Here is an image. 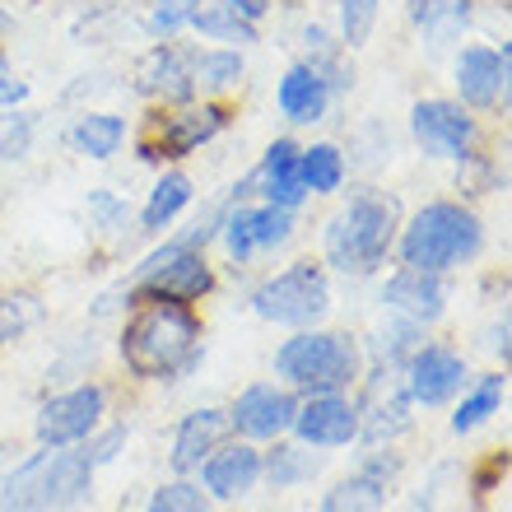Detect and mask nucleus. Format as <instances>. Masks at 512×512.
I'll return each mask as SVG.
<instances>
[{
    "label": "nucleus",
    "instance_id": "nucleus-1",
    "mask_svg": "<svg viewBox=\"0 0 512 512\" xmlns=\"http://www.w3.org/2000/svg\"><path fill=\"white\" fill-rule=\"evenodd\" d=\"M201 359V317L191 303L140 298L135 317L122 331V364L140 382H173Z\"/></svg>",
    "mask_w": 512,
    "mask_h": 512
},
{
    "label": "nucleus",
    "instance_id": "nucleus-2",
    "mask_svg": "<svg viewBox=\"0 0 512 512\" xmlns=\"http://www.w3.org/2000/svg\"><path fill=\"white\" fill-rule=\"evenodd\" d=\"M396 233H401V201L387 191H359L326 219L322 266L340 270L345 280H368L396 252Z\"/></svg>",
    "mask_w": 512,
    "mask_h": 512
},
{
    "label": "nucleus",
    "instance_id": "nucleus-3",
    "mask_svg": "<svg viewBox=\"0 0 512 512\" xmlns=\"http://www.w3.org/2000/svg\"><path fill=\"white\" fill-rule=\"evenodd\" d=\"M485 252V224L471 205L461 201H429L419 205L410 219H401V233H396V256L401 266L415 270H433V275H447V270L466 266Z\"/></svg>",
    "mask_w": 512,
    "mask_h": 512
},
{
    "label": "nucleus",
    "instance_id": "nucleus-4",
    "mask_svg": "<svg viewBox=\"0 0 512 512\" xmlns=\"http://www.w3.org/2000/svg\"><path fill=\"white\" fill-rule=\"evenodd\" d=\"M94 457L75 447H47L0 475V512H66L89 499Z\"/></svg>",
    "mask_w": 512,
    "mask_h": 512
},
{
    "label": "nucleus",
    "instance_id": "nucleus-5",
    "mask_svg": "<svg viewBox=\"0 0 512 512\" xmlns=\"http://www.w3.org/2000/svg\"><path fill=\"white\" fill-rule=\"evenodd\" d=\"M364 373V350L350 331H294L275 350V378H284L289 391L322 396V391H350Z\"/></svg>",
    "mask_w": 512,
    "mask_h": 512
},
{
    "label": "nucleus",
    "instance_id": "nucleus-6",
    "mask_svg": "<svg viewBox=\"0 0 512 512\" xmlns=\"http://www.w3.org/2000/svg\"><path fill=\"white\" fill-rule=\"evenodd\" d=\"M252 312L261 322L289 326V331H308L322 326V317L331 312V280H326L322 261H294V266L275 270L252 289Z\"/></svg>",
    "mask_w": 512,
    "mask_h": 512
},
{
    "label": "nucleus",
    "instance_id": "nucleus-7",
    "mask_svg": "<svg viewBox=\"0 0 512 512\" xmlns=\"http://www.w3.org/2000/svg\"><path fill=\"white\" fill-rule=\"evenodd\" d=\"M233 112L219 103V98H205V103H182V108H159L149 112V126L140 135V159L145 163H177L201 154L215 135H224Z\"/></svg>",
    "mask_w": 512,
    "mask_h": 512
},
{
    "label": "nucleus",
    "instance_id": "nucleus-8",
    "mask_svg": "<svg viewBox=\"0 0 512 512\" xmlns=\"http://www.w3.org/2000/svg\"><path fill=\"white\" fill-rule=\"evenodd\" d=\"M210 289H215V270H210L205 252L173 238V243H163L159 252H149L145 261L135 266L131 284H126V298H173V303H201Z\"/></svg>",
    "mask_w": 512,
    "mask_h": 512
},
{
    "label": "nucleus",
    "instance_id": "nucleus-9",
    "mask_svg": "<svg viewBox=\"0 0 512 512\" xmlns=\"http://www.w3.org/2000/svg\"><path fill=\"white\" fill-rule=\"evenodd\" d=\"M410 135L419 154L443 163H471L480 154V122L457 98H419L410 108Z\"/></svg>",
    "mask_w": 512,
    "mask_h": 512
},
{
    "label": "nucleus",
    "instance_id": "nucleus-10",
    "mask_svg": "<svg viewBox=\"0 0 512 512\" xmlns=\"http://www.w3.org/2000/svg\"><path fill=\"white\" fill-rule=\"evenodd\" d=\"M452 80H457V103L471 112H499L508 103V80H512V47L499 42H471L461 47L452 61Z\"/></svg>",
    "mask_w": 512,
    "mask_h": 512
},
{
    "label": "nucleus",
    "instance_id": "nucleus-11",
    "mask_svg": "<svg viewBox=\"0 0 512 512\" xmlns=\"http://www.w3.org/2000/svg\"><path fill=\"white\" fill-rule=\"evenodd\" d=\"M103 415H108V391L98 387V382H84V387L42 401L33 429H38L42 447H80L98 433Z\"/></svg>",
    "mask_w": 512,
    "mask_h": 512
},
{
    "label": "nucleus",
    "instance_id": "nucleus-12",
    "mask_svg": "<svg viewBox=\"0 0 512 512\" xmlns=\"http://www.w3.org/2000/svg\"><path fill=\"white\" fill-rule=\"evenodd\" d=\"M294 229H298V210H280V205H266V201H256V205L238 201V205H229L219 238H224V252H229L238 266H247L256 252L284 247L294 238Z\"/></svg>",
    "mask_w": 512,
    "mask_h": 512
},
{
    "label": "nucleus",
    "instance_id": "nucleus-13",
    "mask_svg": "<svg viewBox=\"0 0 512 512\" xmlns=\"http://www.w3.org/2000/svg\"><path fill=\"white\" fill-rule=\"evenodd\" d=\"M261 196L266 205H280V210H298V205L308 201V187H303V177H298V140L294 135H280V140H270V149L261 154L252 173L229 191V201H252Z\"/></svg>",
    "mask_w": 512,
    "mask_h": 512
},
{
    "label": "nucleus",
    "instance_id": "nucleus-14",
    "mask_svg": "<svg viewBox=\"0 0 512 512\" xmlns=\"http://www.w3.org/2000/svg\"><path fill=\"white\" fill-rule=\"evenodd\" d=\"M401 373H405V391H410L415 405H447L471 382L466 359L457 350H447V345H415V350L405 354Z\"/></svg>",
    "mask_w": 512,
    "mask_h": 512
},
{
    "label": "nucleus",
    "instance_id": "nucleus-15",
    "mask_svg": "<svg viewBox=\"0 0 512 512\" xmlns=\"http://www.w3.org/2000/svg\"><path fill=\"white\" fill-rule=\"evenodd\" d=\"M135 94L159 103V108H182V103H196V84H191V52L177 47L173 38L154 42L140 66H135Z\"/></svg>",
    "mask_w": 512,
    "mask_h": 512
},
{
    "label": "nucleus",
    "instance_id": "nucleus-16",
    "mask_svg": "<svg viewBox=\"0 0 512 512\" xmlns=\"http://www.w3.org/2000/svg\"><path fill=\"white\" fill-rule=\"evenodd\" d=\"M294 410H298V396L289 387H275V382H256L247 387L229 410V424L238 438L247 443H275L284 433L294 429Z\"/></svg>",
    "mask_w": 512,
    "mask_h": 512
},
{
    "label": "nucleus",
    "instance_id": "nucleus-17",
    "mask_svg": "<svg viewBox=\"0 0 512 512\" xmlns=\"http://www.w3.org/2000/svg\"><path fill=\"white\" fill-rule=\"evenodd\" d=\"M410 391H405V373L401 364H378L368 396L359 405V433L368 443H391L396 433L410 429Z\"/></svg>",
    "mask_w": 512,
    "mask_h": 512
},
{
    "label": "nucleus",
    "instance_id": "nucleus-18",
    "mask_svg": "<svg viewBox=\"0 0 512 512\" xmlns=\"http://www.w3.org/2000/svg\"><path fill=\"white\" fill-rule=\"evenodd\" d=\"M294 433L308 447H350L359 438V405L345 391H322L294 410Z\"/></svg>",
    "mask_w": 512,
    "mask_h": 512
},
{
    "label": "nucleus",
    "instance_id": "nucleus-19",
    "mask_svg": "<svg viewBox=\"0 0 512 512\" xmlns=\"http://www.w3.org/2000/svg\"><path fill=\"white\" fill-rule=\"evenodd\" d=\"M382 303H387V312L405 317V322L433 326L447 312V280L433 275V270L401 266L387 284H382Z\"/></svg>",
    "mask_w": 512,
    "mask_h": 512
},
{
    "label": "nucleus",
    "instance_id": "nucleus-20",
    "mask_svg": "<svg viewBox=\"0 0 512 512\" xmlns=\"http://www.w3.org/2000/svg\"><path fill=\"white\" fill-rule=\"evenodd\" d=\"M201 485L210 499L238 503L261 485V452L252 443H219L210 457L201 461Z\"/></svg>",
    "mask_w": 512,
    "mask_h": 512
},
{
    "label": "nucleus",
    "instance_id": "nucleus-21",
    "mask_svg": "<svg viewBox=\"0 0 512 512\" xmlns=\"http://www.w3.org/2000/svg\"><path fill=\"white\" fill-rule=\"evenodd\" d=\"M331 103H336L331 84H326V75L312 70L308 61H294V66L280 75V84H275V108H280L284 122H294V126L326 122Z\"/></svg>",
    "mask_w": 512,
    "mask_h": 512
},
{
    "label": "nucleus",
    "instance_id": "nucleus-22",
    "mask_svg": "<svg viewBox=\"0 0 512 512\" xmlns=\"http://www.w3.org/2000/svg\"><path fill=\"white\" fill-rule=\"evenodd\" d=\"M233 433L229 424V410L219 405H205V410H191L182 424H177V438H173V471L177 475H191L201 471V461L215 452L224 438Z\"/></svg>",
    "mask_w": 512,
    "mask_h": 512
},
{
    "label": "nucleus",
    "instance_id": "nucleus-23",
    "mask_svg": "<svg viewBox=\"0 0 512 512\" xmlns=\"http://www.w3.org/2000/svg\"><path fill=\"white\" fill-rule=\"evenodd\" d=\"M405 14L433 52L443 47H457L466 38V28L475 19V0H405Z\"/></svg>",
    "mask_w": 512,
    "mask_h": 512
},
{
    "label": "nucleus",
    "instance_id": "nucleus-24",
    "mask_svg": "<svg viewBox=\"0 0 512 512\" xmlns=\"http://www.w3.org/2000/svg\"><path fill=\"white\" fill-rule=\"evenodd\" d=\"M243 75H247V61H243V47H205V52H191V84H196V98L210 94H233L243 89Z\"/></svg>",
    "mask_w": 512,
    "mask_h": 512
},
{
    "label": "nucleus",
    "instance_id": "nucleus-25",
    "mask_svg": "<svg viewBox=\"0 0 512 512\" xmlns=\"http://www.w3.org/2000/svg\"><path fill=\"white\" fill-rule=\"evenodd\" d=\"M298 177L308 196H336L350 177V163H345V149L336 140H312V145H298Z\"/></svg>",
    "mask_w": 512,
    "mask_h": 512
},
{
    "label": "nucleus",
    "instance_id": "nucleus-26",
    "mask_svg": "<svg viewBox=\"0 0 512 512\" xmlns=\"http://www.w3.org/2000/svg\"><path fill=\"white\" fill-rule=\"evenodd\" d=\"M66 140L80 159L108 163L112 154H122V145H126V117H117V112H84L80 122L70 126Z\"/></svg>",
    "mask_w": 512,
    "mask_h": 512
},
{
    "label": "nucleus",
    "instance_id": "nucleus-27",
    "mask_svg": "<svg viewBox=\"0 0 512 512\" xmlns=\"http://www.w3.org/2000/svg\"><path fill=\"white\" fill-rule=\"evenodd\" d=\"M191 201H196V182H191L182 168H168V173L154 182L149 201L140 205V229H145V233H163Z\"/></svg>",
    "mask_w": 512,
    "mask_h": 512
},
{
    "label": "nucleus",
    "instance_id": "nucleus-28",
    "mask_svg": "<svg viewBox=\"0 0 512 512\" xmlns=\"http://www.w3.org/2000/svg\"><path fill=\"white\" fill-rule=\"evenodd\" d=\"M396 466H364L359 475L340 480L331 494L322 499V512H382L387 508V480Z\"/></svg>",
    "mask_w": 512,
    "mask_h": 512
},
{
    "label": "nucleus",
    "instance_id": "nucleus-29",
    "mask_svg": "<svg viewBox=\"0 0 512 512\" xmlns=\"http://www.w3.org/2000/svg\"><path fill=\"white\" fill-rule=\"evenodd\" d=\"M503 401H508V378L503 373H489V378H480L466 396H461L457 415H452V433H475L480 424H489V419L503 410Z\"/></svg>",
    "mask_w": 512,
    "mask_h": 512
},
{
    "label": "nucleus",
    "instance_id": "nucleus-30",
    "mask_svg": "<svg viewBox=\"0 0 512 512\" xmlns=\"http://www.w3.org/2000/svg\"><path fill=\"white\" fill-rule=\"evenodd\" d=\"M317 471H322V457H312L308 447L280 443V438H275V452L261 457V475L270 480V489H298L308 485Z\"/></svg>",
    "mask_w": 512,
    "mask_h": 512
},
{
    "label": "nucleus",
    "instance_id": "nucleus-31",
    "mask_svg": "<svg viewBox=\"0 0 512 512\" xmlns=\"http://www.w3.org/2000/svg\"><path fill=\"white\" fill-rule=\"evenodd\" d=\"M191 28L201 33V38L219 42V47H252V42H261V28L247 24V19H238L233 10H224V5H201V10L191 14Z\"/></svg>",
    "mask_w": 512,
    "mask_h": 512
},
{
    "label": "nucleus",
    "instance_id": "nucleus-32",
    "mask_svg": "<svg viewBox=\"0 0 512 512\" xmlns=\"http://www.w3.org/2000/svg\"><path fill=\"white\" fill-rule=\"evenodd\" d=\"M38 117L24 108H0V163H19L33 149Z\"/></svg>",
    "mask_w": 512,
    "mask_h": 512
},
{
    "label": "nucleus",
    "instance_id": "nucleus-33",
    "mask_svg": "<svg viewBox=\"0 0 512 512\" xmlns=\"http://www.w3.org/2000/svg\"><path fill=\"white\" fill-rule=\"evenodd\" d=\"M378 14H382V0H340V33L336 38L345 42L350 52L368 47L373 28H378Z\"/></svg>",
    "mask_w": 512,
    "mask_h": 512
},
{
    "label": "nucleus",
    "instance_id": "nucleus-34",
    "mask_svg": "<svg viewBox=\"0 0 512 512\" xmlns=\"http://www.w3.org/2000/svg\"><path fill=\"white\" fill-rule=\"evenodd\" d=\"M205 0H154L145 14V28L154 33V38H177V33H187L191 28V14L201 10Z\"/></svg>",
    "mask_w": 512,
    "mask_h": 512
},
{
    "label": "nucleus",
    "instance_id": "nucleus-35",
    "mask_svg": "<svg viewBox=\"0 0 512 512\" xmlns=\"http://www.w3.org/2000/svg\"><path fill=\"white\" fill-rule=\"evenodd\" d=\"M149 512H215V499L201 485H191V480H173V485L154 489Z\"/></svg>",
    "mask_w": 512,
    "mask_h": 512
},
{
    "label": "nucleus",
    "instance_id": "nucleus-36",
    "mask_svg": "<svg viewBox=\"0 0 512 512\" xmlns=\"http://www.w3.org/2000/svg\"><path fill=\"white\" fill-rule=\"evenodd\" d=\"M38 317H42L38 294H5L0 298V345H10L14 336H24Z\"/></svg>",
    "mask_w": 512,
    "mask_h": 512
},
{
    "label": "nucleus",
    "instance_id": "nucleus-37",
    "mask_svg": "<svg viewBox=\"0 0 512 512\" xmlns=\"http://www.w3.org/2000/svg\"><path fill=\"white\" fill-rule=\"evenodd\" d=\"M24 98H28V80L14 70L10 52L0 47V108H24Z\"/></svg>",
    "mask_w": 512,
    "mask_h": 512
},
{
    "label": "nucleus",
    "instance_id": "nucleus-38",
    "mask_svg": "<svg viewBox=\"0 0 512 512\" xmlns=\"http://www.w3.org/2000/svg\"><path fill=\"white\" fill-rule=\"evenodd\" d=\"M89 210L98 215V229H108V233L117 229V224H126V215H131L126 201H117L112 191H94V196H89Z\"/></svg>",
    "mask_w": 512,
    "mask_h": 512
},
{
    "label": "nucleus",
    "instance_id": "nucleus-39",
    "mask_svg": "<svg viewBox=\"0 0 512 512\" xmlns=\"http://www.w3.org/2000/svg\"><path fill=\"white\" fill-rule=\"evenodd\" d=\"M224 10H233L238 19H247V24H266V14H270V0H219Z\"/></svg>",
    "mask_w": 512,
    "mask_h": 512
},
{
    "label": "nucleus",
    "instance_id": "nucleus-40",
    "mask_svg": "<svg viewBox=\"0 0 512 512\" xmlns=\"http://www.w3.org/2000/svg\"><path fill=\"white\" fill-rule=\"evenodd\" d=\"M5 19H10V10H0V24H5Z\"/></svg>",
    "mask_w": 512,
    "mask_h": 512
}]
</instances>
